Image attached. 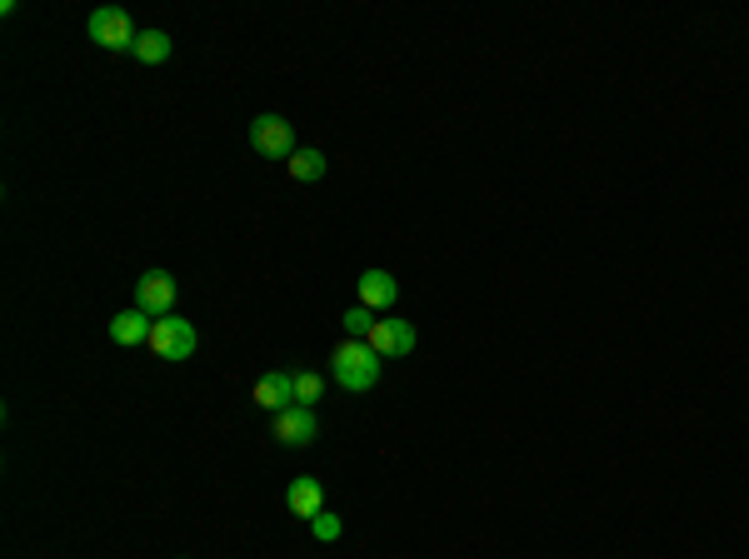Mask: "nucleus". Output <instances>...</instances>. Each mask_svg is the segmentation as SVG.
Masks as SVG:
<instances>
[{"label":"nucleus","instance_id":"obj_1","mask_svg":"<svg viewBox=\"0 0 749 559\" xmlns=\"http://www.w3.org/2000/svg\"><path fill=\"white\" fill-rule=\"evenodd\" d=\"M379 365H385V359H379L365 339H345V345H335V355H330V375H335V385L350 389V395L375 389L379 385Z\"/></svg>","mask_w":749,"mask_h":559},{"label":"nucleus","instance_id":"obj_2","mask_svg":"<svg viewBox=\"0 0 749 559\" xmlns=\"http://www.w3.org/2000/svg\"><path fill=\"white\" fill-rule=\"evenodd\" d=\"M90 40H95L100 50H135V40H140V30H135V20L125 16L120 6H100V10H90Z\"/></svg>","mask_w":749,"mask_h":559},{"label":"nucleus","instance_id":"obj_3","mask_svg":"<svg viewBox=\"0 0 749 559\" xmlns=\"http://www.w3.org/2000/svg\"><path fill=\"white\" fill-rule=\"evenodd\" d=\"M250 150L265 160H290L295 155V125L285 115H255L250 120Z\"/></svg>","mask_w":749,"mask_h":559},{"label":"nucleus","instance_id":"obj_4","mask_svg":"<svg viewBox=\"0 0 749 559\" xmlns=\"http://www.w3.org/2000/svg\"><path fill=\"white\" fill-rule=\"evenodd\" d=\"M195 345H200L195 325H190V319H180V315L155 319V329H150V349H155L160 359H190V355H195Z\"/></svg>","mask_w":749,"mask_h":559},{"label":"nucleus","instance_id":"obj_5","mask_svg":"<svg viewBox=\"0 0 749 559\" xmlns=\"http://www.w3.org/2000/svg\"><path fill=\"white\" fill-rule=\"evenodd\" d=\"M135 309H145L150 319L175 315V275L170 270H145L135 280Z\"/></svg>","mask_w":749,"mask_h":559},{"label":"nucleus","instance_id":"obj_6","mask_svg":"<svg viewBox=\"0 0 749 559\" xmlns=\"http://www.w3.org/2000/svg\"><path fill=\"white\" fill-rule=\"evenodd\" d=\"M370 349H375L379 359H399V355H409L415 349V325L409 319H375V329H370V339H365Z\"/></svg>","mask_w":749,"mask_h":559},{"label":"nucleus","instance_id":"obj_7","mask_svg":"<svg viewBox=\"0 0 749 559\" xmlns=\"http://www.w3.org/2000/svg\"><path fill=\"white\" fill-rule=\"evenodd\" d=\"M275 439H280V445H290V449L315 445V439H320V419H315V409H310V405H290V409H280V415H275Z\"/></svg>","mask_w":749,"mask_h":559},{"label":"nucleus","instance_id":"obj_8","mask_svg":"<svg viewBox=\"0 0 749 559\" xmlns=\"http://www.w3.org/2000/svg\"><path fill=\"white\" fill-rule=\"evenodd\" d=\"M355 289H360V305L375 309V315H389L399 299V280L389 275V270H365V275L355 280Z\"/></svg>","mask_w":749,"mask_h":559},{"label":"nucleus","instance_id":"obj_9","mask_svg":"<svg viewBox=\"0 0 749 559\" xmlns=\"http://www.w3.org/2000/svg\"><path fill=\"white\" fill-rule=\"evenodd\" d=\"M255 405L270 409V415H280V409L295 405V375L290 369H270V375L255 379Z\"/></svg>","mask_w":749,"mask_h":559},{"label":"nucleus","instance_id":"obj_10","mask_svg":"<svg viewBox=\"0 0 749 559\" xmlns=\"http://www.w3.org/2000/svg\"><path fill=\"white\" fill-rule=\"evenodd\" d=\"M285 505L295 519H315L320 509H325V485H320L315 475H295L285 489Z\"/></svg>","mask_w":749,"mask_h":559},{"label":"nucleus","instance_id":"obj_11","mask_svg":"<svg viewBox=\"0 0 749 559\" xmlns=\"http://www.w3.org/2000/svg\"><path fill=\"white\" fill-rule=\"evenodd\" d=\"M150 329H155V319L145 315V309H120V315H110V339L115 345H150Z\"/></svg>","mask_w":749,"mask_h":559},{"label":"nucleus","instance_id":"obj_12","mask_svg":"<svg viewBox=\"0 0 749 559\" xmlns=\"http://www.w3.org/2000/svg\"><path fill=\"white\" fill-rule=\"evenodd\" d=\"M170 50H175V40H170L165 30H140V40H135L130 55H135L140 65H160V60H170Z\"/></svg>","mask_w":749,"mask_h":559},{"label":"nucleus","instance_id":"obj_13","mask_svg":"<svg viewBox=\"0 0 749 559\" xmlns=\"http://www.w3.org/2000/svg\"><path fill=\"white\" fill-rule=\"evenodd\" d=\"M290 175H295V180H305V185H315V180L325 175V155H320L315 145L295 150V155H290Z\"/></svg>","mask_w":749,"mask_h":559},{"label":"nucleus","instance_id":"obj_14","mask_svg":"<svg viewBox=\"0 0 749 559\" xmlns=\"http://www.w3.org/2000/svg\"><path fill=\"white\" fill-rule=\"evenodd\" d=\"M375 319H379L375 309H365V305H350L340 325H345V335H350V339H370V329H375Z\"/></svg>","mask_w":749,"mask_h":559},{"label":"nucleus","instance_id":"obj_15","mask_svg":"<svg viewBox=\"0 0 749 559\" xmlns=\"http://www.w3.org/2000/svg\"><path fill=\"white\" fill-rule=\"evenodd\" d=\"M320 389H325V379H320L315 369H300V375H295V405H310V409H315Z\"/></svg>","mask_w":749,"mask_h":559},{"label":"nucleus","instance_id":"obj_16","mask_svg":"<svg viewBox=\"0 0 749 559\" xmlns=\"http://www.w3.org/2000/svg\"><path fill=\"white\" fill-rule=\"evenodd\" d=\"M310 535H315L320 545H330V539H340V515H330V509H320V515L310 519Z\"/></svg>","mask_w":749,"mask_h":559}]
</instances>
